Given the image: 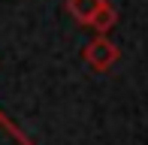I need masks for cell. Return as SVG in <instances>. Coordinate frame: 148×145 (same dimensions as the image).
Masks as SVG:
<instances>
[{"mask_svg":"<svg viewBox=\"0 0 148 145\" xmlns=\"http://www.w3.org/2000/svg\"><path fill=\"white\" fill-rule=\"evenodd\" d=\"M82 57H85V64H88L91 70L106 72V70H112L118 64L121 51H118V45L112 42L106 34H97V39H91V42L82 49Z\"/></svg>","mask_w":148,"mask_h":145,"instance_id":"obj_1","label":"cell"},{"mask_svg":"<svg viewBox=\"0 0 148 145\" xmlns=\"http://www.w3.org/2000/svg\"><path fill=\"white\" fill-rule=\"evenodd\" d=\"M103 3H106V0H66V12H70L79 24L88 27V21L94 18V12H97Z\"/></svg>","mask_w":148,"mask_h":145,"instance_id":"obj_2","label":"cell"},{"mask_svg":"<svg viewBox=\"0 0 148 145\" xmlns=\"http://www.w3.org/2000/svg\"><path fill=\"white\" fill-rule=\"evenodd\" d=\"M115 21H118V12H115V6L106 0V3L100 6L97 12H94V18L88 21V27H91V30H97V34H109V30L115 27Z\"/></svg>","mask_w":148,"mask_h":145,"instance_id":"obj_3","label":"cell"}]
</instances>
